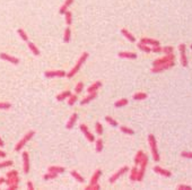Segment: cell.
<instances>
[{
  "instance_id": "37",
  "label": "cell",
  "mask_w": 192,
  "mask_h": 190,
  "mask_svg": "<svg viewBox=\"0 0 192 190\" xmlns=\"http://www.w3.org/2000/svg\"><path fill=\"white\" fill-rule=\"evenodd\" d=\"M57 177H58L57 173H53V172H48V173H45V174L43 175V180H45V181H48V180H53V179H56Z\"/></svg>"
},
{
  "instance_id": "6",
  "label": "cell",
  "mask_w": 192,
  "mask_h": 190,
  "mask_svg": "<svg viewBox=\"0 0 192 190\" xmlns=\"http://www.w3.org/2000/svg\"><path fill=\"white\" fill-rule=\"evenodd\" d=\"M128 171H129V166H127V165L122 166L121 169H119V171H116L114 174L110 177V179H109V182H110V183H114L116 180H119V178H121L122 175L124 174V173H127Z\"/></svg>"
},
{
  "instance_id": "4",
  "label": "cell",
  "mask_w": 192,
  "mask_h": 190,
  "mask_svg": "<svg viewBox=\"0 0 192 190\" xmlns=\"http://www.w3.org/2000/svg\"><path fill=\"white\" fill-rule=\"evenodd\" d=\"M148 156L145 154V156L142 157L141 162L139 163L140 168L138 169V175H137V181H142L144 177H145V172H146V168H147V164H148Z\"/></svg>"
},
{
  "instance_id": "34",
  "label": "cell",
  "mask_w": 192,
  "mask_h": 190,
  "mask_svg": "<svg viewBox=\"0 0 192 190\" xmlns=\"http://www.w3.org/2000/svg\"><path fill=\"white\" fill-rule=\"evenodd\" d=\"M65 21H66V24L68 26H70L72 24V13L69 10H67L65 13Z\"/></svg>"
},
{
  "instance_id": "2",
  "label": "cell",
  "mask_w": 192,
  "mask_h": 190,
  "mask_svg": "<svg viewBox=\"0 0 192 190\" xmlns=\"http://www.w3.org/2000/svg\"><path fill=\"white\" fill-rule=\"evenodd\" d=\"M88 56H89V54H88V52H84V53H83V54L79 57V59H78V61L76 62V65L74 66V68H72V69H71L69 72H67V75H66L67 77H68V78H72V77H74V76L76 75L77 72L80 70L81 66H83V65H84V62L87 60Z\"/></svg>"
},
{
  "instance_id": "51",
  "label": "cell",
  "mask_w": 192,
  "mask_h": 190,
  "mask_svg": "<svg viewBox=\"0 0 192 190\" xmlns=\"http://www.w3.org/2000/svg\"><path fill=\"white\" fill-rule=\"evenodd\" d=\"M72 4H74V0H65V5L68 6V7H70Z\"/></svg>"
},
{
  "instance_id": "28",
  "label": "cell",
  "mask_w": 192,
  "mask_h": 190,
  "mask_svg": "<svg viewBox=\"0 0 192 190\" xmlns=\"http://www.w3.org/2000/svg\"><path fill=\"white\" fill-rule=\"evenodd\" d=\"M70 40H71V30L70 27H67V28H65V32H63V42L68 43V42H70Z\"/></svg>"
},
{
  "instance_id": "24",
  "label": "cell",
  "mask_w": 192,
  "mask_h": 190,
  "mask_svg": "<svg viewBox=\"0 0 192 190\" xmlns=\"http://www.w3.org/2000/svg\"><path fill=\"white\" fill-rule=\"evenodd\" d=\"M27 45H28V49H30L31 51H32V53L34 54V56H40L41 54V52H40V50L37 49V46L33 43V42H30V41H27Z\"/></svg>"
},
{
  "instance_id": "18",
  "label": "cell",
  "mask_w": 192,
  "mask_h": 190,
  "mask_svg": "<svg viewBox=\"0 0 192 190\" xmlns=\"http://www.w3.org/2000/svg\"><path fill=\"white\" fill-rule=\"evenodd\" d=\"M77 119H78V114H77V113H72V114H71V117L69 118V120H68V122H67L66 128L67 129L74 128V126H75V123H76Z\"/></svg>"
},
{
  "instance_id": "10",
  "label": "cell",
  "mask_w": 192,
  "mask_h": 190,
  "mask_svg": "<svg viewBox=\"0 0 192 190\" xmlns=\"http://www.w3.org/2000/svg\"><path fill=\"white\" fill-rule=\"evenodd\" d=\"M79 129H80V131L83 133V135H85V137H86V139L88 142H91V143H94V142H95V136L89 131V129H88V127H87L86 124L81 123L80 126H79Z\"/></svg>"
},
{
  "instance_id": "43",
  "label": "cell",
  "mask_w": 192,
  "mask_h": 190,
  "mask_svg": "<svg viewBox=\"0 0 192 190\" xmlns=\"http://www.w3.org/2000/svg\"><path fill=\"white\" fill-rule=\"evenodd\" d=\"M181 156L183 159H192V152H189V151H184L181 153Z\"/></svg>"
},
{
  "instance_id": "5",
  "label": "cell",
  "mask_w": 192,
  "mask_h": 190,
  "mask_svg": "<svg viewBox=\"0 0 192 190\" xmlns=\"http://www.w3.org/2000/svg\"><path fill=\"white\" fill-rule=\"evenodd\" d=\"M173 60H175V56H174L173 53H168V54H165V56L162 57V58H158L156 60H154V62H153V67L161 66L163 63H166V62H168V61H173Z\"/></svg>"
},
{
  "instance_id": "55",
  "label": "cell",
  "mask_w": 192,
  "mask_h": 190,
  "mask_svg": "<svg viewBox=\"0 0 192 190\" xmlns=\"http://www.w3.org/2000/svg\"><path fill=\"white\" fill-rule=\"evenodd\" d=\"M5 181H6L5 178H2V177H1V178H0V186L2 185V183H5Z\"/></svg>"
},
{
  "instance_id": "46",
  "label": "cell",
  "mask_w": 192,
  "mask_h": 190,
  "mask_svg": "<svg viewBox=\"0 0 192 190\" xmlns=\"http://www.w3.org/2000/svg\"><path fill=\"white\" fill-rule=\"evenodd\" d=\"M177 190H192V187L189 185H179L177 186Z\"/></svg>"
},
{
  "instance_id": "38",
  "label": "cell",
  "mask_w": 192,
  "mask_h": 190,
  "mask_svg": "<svg viewBox=\"0 0 192 190\" xmlns=\"http://www.w3.org/2000/svg\"><path fill=\"white\" fill-rule=\"evenodd\" d=\"M77 98H77V95L71 94L70 96L68 98V105H69V107H72V105H74V104L77 102Z\"/></svg>"
},
{
  "instance_id": "39",
  "label": "cell",
  "mask_w": 192,
  "mask_h": 190,
  "mask_svg": "<svg viewBox=\"0 0 192 190\" xmlns=\"http://www.w3.org/2000/svg\"><path fill=\"white\" fill-rule=\"evenodd\" d=\"M95 131H96V134L100 135V136L103 134V126H102V123L98 122V121L95 123Z\"/></svg>"
},
{
  "instance_id": "53",
  "label": "cell",
  "mask_w": 192,
  "mask_h": 190,
  "mask_svg": "<svg viewBox=\"0 0 192 190\" xmlns=\"http://www.w3.org/2000/svg\"><path fill=\"white\" fill-rule=\"evenodd\" d=\"M6 152H4V151H1V149H0V157H1V159H4V157H6Z\"/></svg>"
},
{
  "instance_id": "31",
  "label": "cell",
  "mask_w": 192,
  "mask_h": 190,
  "mask_svg": "<svg viewBox=\"0 0 192 190\" xmlns=\"http://www.w3.org/2000/svg\"><path fill=\"white\" fill-rule=\"evenodd\" d=\"M128 103H129V101H128V98H120V100H118L115 103H114V107L115 108H123V107H126V105H128Z\"/></svg>"
},
{
  "instance_id": "13",
  "label": "cell",
  "mask_w": 192,
  "mask_h": 190,
  "mask_svg": "<svg viewBox=\"0 0 192 190\" xmlns=\"http://www.w3.org/2000/svg\"><path fill=\"white\" fill-rule=\"evenodd\" d=\"M0 59L6 60V61L13 63V65H18V63H19V59H18V58L13 57V56H9L8 53H5V52H1V53H0Z\"/></svg>"
},
{
  "instance_id": "35",
  "label": "cell",
  "mask_w": 192,
  "mask_h": 190,
  "mask_svg": "<svg viewBox=\"0 0 192 190\" xmlns=\"http://www.w3.org/2000/svg\"><path fill=\"white\" fill-rule=\"evenodd\" d=\"M17 33H18V35H19V37L23 40V41H28V35H27V33H26L23 28H18L17 30Z\"/></svg>"
},
{
  "instance_id": "16",
  "label": "cell",
  "mask_w": 192,
  "mask_h": 190,
  "mask_svg": "<svg viewBox=\"0 0 192 190\" xmlns=\"http://www.w3.org/2000/svg\"><path fill=\"white\" fill-rule=\"evenodd\" d=\"M97 98V92H93V93H88V95H87L85 98H83L81 100L80 104L81 105H86V104H88L89 102H92L94 98Z\"/></svg>"
},
{
  "instance_id": "3",
  "label": "cell",
  "mask_w": 192,
  "mask_h": 190,
  "mask_svg": "<svg viewBox=\"0 0 192 190\" xmlns=\"http://www.w3.org/2000/svg\"><path fill=\"white\" fill-rule=\"evenodd\" d=\"M34 135H35V131H34V130H31V131H28L27 134L24 135V137H23V138L20 139L19 142L16 144L15 152H17V153H18L19 151H22V149H23V147H24V146H25V145L27 144L28 142H30L31 139L34 137Z\"/></svg>"
},
{
  "instance_id": "1",
  "label": "cell",
  "mask_w": 192,
  "mask_h": 190,
  "mask_svg": "<svg viewBox=\"0 0 192 190\" xmlns=\"http://www.w3.org/2000/svg\"><path fill=\"white\" fill-rule=\"evenodd\" d=\"M148 144H149V148H150V153H152L153 159L155 162H159L161 161V155H159V151H158V146H157V140L155 136L153 134H149L147 137Z\"/></svg>"
},
{
  "instance_id": "48",
  "label": "cell",
  "mask_w": 192,
  "mask_h": 190,
  "mask_svg": "<svg viewBox=\"0 0 192 190\" xmlns=\"http://www.w3.org/2000/svg\"><path fill=\"white\" fill-rule=\"evenodd\" d=\"M67 10H68V6H66L63 4V5L60 7V9H59V14H60V15H65V13H66Z\"/></svg>"
},
{
  "instance_id": "23",
  "label": "cell",
  "mask_w": 192,
  "mask_h": 190,
  "mask_svg": "<svg viewBox=\"0 0 192 190\" xmlns=\"http://www.w3.org/2000/svg\"><path fill=\"white\" fill-rule=\"evenodd\" d=\"M5 183L7 186H11V185H18L19 183V177L16 175V177H10V178H7L5 181Z\"/></svg>"
},
{
  "instance_id": "42",
  "label": "cell",
  "mask_w": 192,
  "mask_h": 190,
  "mask_svg": "<svg viewBox=\"0 0 192 190\" xmlns=\"http://www.w3.org/2000/svg\"><path fill=\"white\" fill-rule=\"evenodd\" d=\"M11 108V104L8 102H0V110H9Z\"/></svg>"
},
{
  "instance_id": "27",
  "label": "cell",
  "mask_w": 192,
  "mask_h": 190,
  "mask_svg": "<svg viewBox=\"0 0 192 190\" xmlns=\"http://www.w3.org/2000/svg\"><path fill=\"white\" fill-rule=\"evenodd\" d=\"M137 46H138L139 50H141V51L145 52V53H150V52H152V48L149 45H147V44H144L141 42H139V43L137 44Z\"/></svg>"
},
{
  "instance_id": "47",
  "label": "cell",
  "mask_w": 192,
  "mask_h": 190,
  "mask_svg": "<svg viewBox=\"0 0 192 190\" xmlns=\"http://www.w3.org/2000/svg\"><path fill=\"white\" fill-rule=\"evenodd\" d=\"M6 175H7V178H10V177H16V175H18V171H17V170H11V171H8Z\"/></svg>"
},
{
  "instance_id": "49",
  "label": "cell",
  "mask_w": 192,
  "mask_h": 190,
  "mask_svg": "<svg viewBox=\"0 0 192 190\" xmlns=\"http://www.w3.org/2000/svg\"><path fill=\"white\" fill-rule=\"evenodd\" d=\"M162 50H163V48H161V45L153 46L152 48V52H155V53H161Z\"/></svg>"
},
{
  "instance_id": "32",
  "label": "cell",
  "mask_w": 192,
  "mask_h": 190,
  "mask_svg": "<svg viewBox=\"0 0 192 190\" xmlns=\"http://www.w3.org/2000/svg\"><path fill=\"white\" fill-rule=\"evenodd\" d=\"M103 140L102 138H98V139H95V151L96 153H101L103 151Z\"/></svg>"
},
{
  "instance_id": "17",
  "label": "cell",
  "mask_w": 192,
  "mask_h": 190,
  "mask_svg": "<svg viewBox=\"0 0 192 190\" xmlns=\"http://www.w3.org/2000/svg\"><path fill=\"white\" fill-rule=\"evenodd\" d=\"M101 175H102V170H96L94 172V174L92 175L91 178V181H89V185H95V183H98V180L101 179Z\"/></svg>"
},
{
  "instance_id": "45",
  "label": "cell",
  "mask_w": 192,
  "mask_h": 190,
  "mask_svg": "<svg viewBox=\"0 0 192 190\" xmlns=\"http://www.w3.org/2000/svg\"><path fill=\"white\" fill-rule=\"evenodd\" d=\"M173 51H174V48H173V46H164V48H163V50H162V52H164L165 54L173 53Z\"/></svg>"
},
{
  "instance_id": "21",
  "label": "cell",
  "mask_w": 192,
  "mask_h": 190,
  "mask_svg": "<svg viewBox=\"0 0 192 190\" xmlns=\"http://www.w3.org/2000/svg\"><path fill=\"white\" fill-rule=\"evenodd\" d=\"M70 95H71V92L67 89V91H63V92H61L60 94H58L56 98H57V101H58V102H61V101H65L66 98H68Z\"/></svg>"
},
{
  "instance_id": "26",
  "label": "cell",
  "mask_w": 192,
  "mask_h": 190,
  "mask_svg": "<svg viewBox=\"0 0 192 190\" xmlns=\"http://www.w3.org/2000/svg\"><path fill=\"white\" fill-rule=\"evenodd\" d=\"M145 156V152L144 151H138L137 152L136 156H135V159H133V162H135V164L136 165H139V163L141 162L142 157Z\"/></svg>"
},
{
  "instance_id": "9",
  "label": "cell",
  "mask_w": 192,
  "mask_h": 190,
  "mask_svg": "<svg viewBox=\"0 0 192 190\" xmlns=\"http://www.w3.org/2000/svg\"><path fill=\"white\" fill-rule=\"evenodd\" d=\"M67 72L65 70H48L44 72L46 78H62L66 77Z\"/></svg>"
},
{
  "instance_id": "50",
  "label": "cell",
  "mask_w": 192,
  "mask_h": 190,
  "mask_svg": "<svg viewBox=\"0 0 192 190\" xmlns=\"http://www.w3.org/2000/svg\"><path fill=\"white\" fill-rule=\"evenodd\" d=\"M26 186H27V188H28V190H34V185H33V182H31V181H28V182L26 183Z\"/></svg>"
},
{
  "instance_id": "41",
  "label": "cell",
  "mask_w": 192,
  "mask_h": 190,
  "mask_svg": "<svg viewBox=\"0 0 192 190\" xmlns=\"http://www.w3.org/2000/svg\"><path fill=\"white\" fill-rule=\"evenodd\" d=\"M14 164L13 161H5V162H0V169H4V168H8V166H11Z\"/></svg>"
},
{
  "instance_id": "8",
  "label": "cell",
  "mask_w": 192,
  "mask_h": 190,
  "mask_svg": "<svg viewBox=\"0 0 192 190\" xmlns=\"http://www.w3.org/2000/svg\"><path fill=\"white\" fill-rule=\"evenodd\" d=\"M174 65H175L174 60H173V61H168V62H166V63H163V65H161V66L153 67L150 72H154V74H158V72H164V70H167V69H170V68L174 67Z\"/></svg>"
},
{
  "instance_id": "14",
  "label": "cell",
  "mask_w": 192,
  "mask_h": 190,
  "mask_svg": "<svg viewBox=\"0 0 192 190\" xmlns=\"http://www.w3.org/2000/svg\"><path fill=\"white\" fill-rule=\"evenodd\" d=\"M119 58L121 59H137V53L135 52H130V51H122L118 53Z\"/></svg>"
},
{
  "instance_id": "56",
  "label": "cell",
  "mask_w": 192,
  "mask_h": 190,
  "mask_svg": "<svg viewBox=\"0 0 192 190\" xmlns=\"http://www.w3.org/2000/svg\"><path fill=\"white\" fill-rule=\"evenodd\" d=\"M190 48H191V50H192V44H191V46H190Z\"/></svg>"
},
{
  "instance_id": "19",
  "label": "cell",
  "mask_w": 192,
  "mask_h": 190,
  "mask_svg": "<svg viewBox=\"0 0 192 190\" xmlns=\"http://www.w3.org/2000/svg\"><path fill=\"white\" fill-rule=\"evenodd\" d=\"M121 34L124 36V37H126L128 41L132 42V43H133V42H136V37H135V35H132L131 32H129L128 30H127V28H122Z\"/></svg>"
},
{
  "instance_id": "44",
  "label": "cell",
  "mask_w": 192,
  "mask_h": 190,
  "mask_svg": "<svg viewBox=\"0 0 192 190\" xmlns=\"http://www.w3.org/2000/svg\"><path fill=\"white\" fill-rule=\"evenodd\" d=\"M97 189H101V186L98 183H95V185H88L85 188V190H97Z\"/></svg>"
},
{
  "instance_id": "15",
  "label": "cell",
  "mask_w": 192,
  "mask_h": 190,
  "mask_svg": "<svg viewBox=\"0 0 192 190\" xmlns=\"http://www.w3.org/2000/svg\"><path fill=\"white\" fill-rule=\"evenodd\" d=\"M141 43L144 44H147V45H150V46H157V45H161L159 41L157 40H154V39H149V37H142L140 40Z\"/></svg>"
},
{
  "instance_id": "30",
  "label": "cell",
  "mask_w": 192,
  "mask_h": 190,
  "mask_svg": "<svg viewBox=\"0 0 192 190\" xmlns=\"http://www.w3.org/2000/svg\"><path fill=\"white\" fill-rule=\"evenodd\" d=\"M137 175H138V168L136 166H133L131 170H130V175H129V179L131 180L132 182H135L137 181Z\"/></svg>"
},
{
  "instance_id": "33",
  "label": "cell",
  "mask_w": 192,
  "mask_h": 190,
  "mask_svg": "<svg viewBox=\"0 0 192 190\" xmlns=\"http://www.w3.org/2000/svg\"><path fill=\"white\" fill-rule=\"evenodd\" d=\"M120 130H121V133H123V134L126 135H130V136L135 135V130L129 128V127H127V126H120Z\"/></svg>"
},
{
  "instance_id": "29",
  "label": "cell",
  "mask_w": 192,
  "mask_h": 190,
  "mask_svg": "<svg viewBox=\"0 0 192 190\" xmlns=\"http://www.w3.org/2000/svg\"><path fill=\"white\" fill-rule=\"evenodd\" d=\"M147 98H148V95L144 92H138L136 94H133V96H132V98L136 100V101H142V100H146Z\"/></svg>"
},
{
  "instance_id": "11",
  "label": "cell",
  "mask_w": 192,
  "mask_h": 190,
  "mask_svg": "<svg viewBox=\"0 0 192 190\" xmlns=\"http://www.w3.org/2000/svg\"><path fill=\"white\" fill-rule=\"evenodd\" d=\"M153 171H154L155 173H157V174H159V175H162V177H164V178H171V177H172V172H171V171H168V170L164 169V168L159 166V165H156V166H154Z\"/></svg>"
},
{
  "instance_id": "12",
  "label": "cell",
  "mask_w": 192,
  "mask_h": 190,
  "mask_svg": "<svg viewBox=\"0 0 192 190\" xmlns=\"http://www.w3.org/2000/svg\"><path fill=\"white\" fill-rule=\"evenodd\" d=\"M22 159H23V170H24V173H28L30 172V155H28V152H23Z\"/></svg>"
},
{
  "instance_id": "40",
  "label": "cell",
  "mask_w": 192,
  "mask_h": 190,
  "mask_svg": "<svg viewBox=\"0 0 192 190\" xmlns=\"http://www.w3.org/2000/svg\"><path fill=\"white\" fill-rule=\"evenodd\" d=\"M83 88H84V83H83V82L77 83L76 87H75V93H76V94H79V93H81V92H83Z\"/></svg>"
},
{
  "instance_id": "25",
  "label": "cell",
  "mask_w": 192,
  "mask_h": 190,
  "mask_svg": "<svg viewBox=\"0 0 192 190\" xmlns=\"http://www.w3.org/2000/svg\"><path fill=\"white\" fill-rule=\"evenodd\" d=\"M48 171H49V172H53V173L59 174V173H63V172H65V168L52 165V166H49V168H48Z\"/></svg>"
},
{
  "instance_id": "54",
  "label": "cell",
  "mask_w": 192,
  "mask_h": 190,
  "mask_svg": "<svg viewBox=\"0 0 192 190\" xmlns=\"http://www.w3.org/2000/svg\"><path fill=\"white\" fill-rule=\"evenodd\" d=\"M5 146V142L1 139V137H0V147H4Z\"/></svg>"
},
{
  "instance_id": "52",
  "label": "cell",
  "mask_w": 192,
  "mask_h": 190,
  "mask_svg": "<svg viewBox=\"0 0 192 190\" xmlns=\"http://www.w3.org/2000/svg\"><path fill=\"white\" fill-rule=\"evenodd\" d=\"M8 189H9V190H16V189H18V185H11V186H8Z\"/></svg>"
},
{
  "instance_id": "7",
  "label": "cell",
  "mask_w": 192,
  "mask_h": 190,
  "mask_svg": "<svg viewBox=\"0 0 192 190\" xmlns=\"http://www.w3.org/2000/svg\"><path fill=\"white\" fill-rule=\"evenodd\" d=\"M179 50H180V53H181V57H180V60H181V63H182L183 67H188L189 62H188V57H187V45L184 43H181L179 45Z\"/></svg>"
},
{
  "instance_id": "36",
  "label": "cell",
  "mask_w": 192,
  "mask_h": 190,
  "mask_svg": "<svg viewBox=\"0 0 192 190\" xmlns=\"http://www.w3.org/2000/svg\"><path fill=\"white\" fill-rule=\"evenodd\" d=\"M105 121L109 123L110 126H112V127H118V126H119V123H118V121H116L115 119H113L112 117H110V115H106Z\"/></svg>"
},
{
  "instance_id": "22",
  "label": "cell",
  "mask_w": 192,
  "mask_h": 190,
  "mask_svg": "<svg viewBox=\"0 0 192 190\" xmlns=\"http://www.w3.org/2000/svg\"><path fill=\"white\" fill-rule=\"evenodd\" d=\"M70 174H71V177H74V179L77 180L78 182H80V183H84V182H85V178H84L79 172H77L76 170L70 171Z\"/></svg>"
},
{
  "instance_id": "20",
  "label": "cell",
  "mask_w": 192,
  "mask_h": 190,
  "mask_svg": "<svg viewBox=\"0 0 192 190\" xmlns=\"http://www.w3.org/2000/svg\"><path fill=\"white\" fill-rule=\"evenodd\" d=\"M102 82L101 80H97V82L93 83L91 86H88V88H87V92L88 93H93V92H97V89H100V88L102 87Z\"/></svg>"
}]
</instances>
